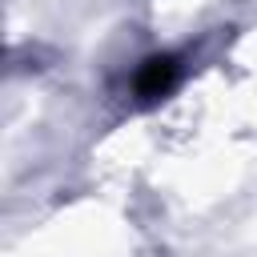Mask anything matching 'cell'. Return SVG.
Segmentation results:
<instances>
[{"label": "cell", "mask_w": 257, "mask_h": 257, "mask_svg": "<svg viewBox=\"0 0 257 257\" xmlns=\"http://www.w3.org/2000/svg\"><path fill=\"white\" fill-rule=\"evenodd\" d=\"M177 80H181V56L177 52H153L133 72V96L141 104H157L161 96H169L177 88Z\"/></svg>", "instance_id": "6da1fadb"}]
</instances>
